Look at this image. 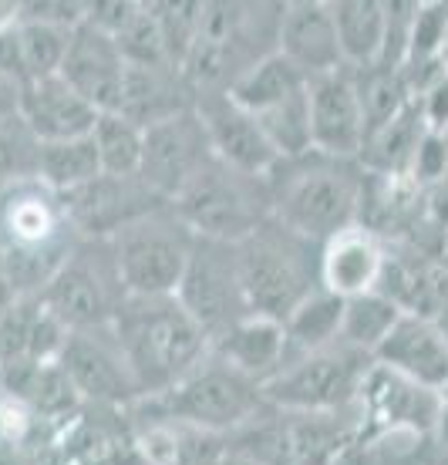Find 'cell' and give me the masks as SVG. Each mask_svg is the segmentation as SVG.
Segmentation results:
<instances>
[{
  "label": "cell",
  "mask_w": 448,
  "mask_h": 465,
  "mask_svg": "<svg viewBox=\"0 0 448 465\" xmlns=\"http://www.w3.org/2000/svg\"><path fill=\"white\" fill-rule=\"evenodd\" d=\"M78 240L61 193L41 179L4 183V301L41 297Z\"/></svg>",
  "instance_id": "1"
},
{
  "label": "cell",
  "mask_w": 448,
  "mask_h": 465,
  "mask_svg": "<svg viewBox=\"0 0 448 465\" xmlns=\"http://www.w3.org/2000/svg\"><path fill=\"white\" fill-rule=\"evenodd\" d=\"M368 186L371 173L361 159H337L314 149L300 159H284L274 169V216L317 243H327L361 223Z\"/></svg>",
  "instance_id": "2"
},
{
  "label": "cell",
  "mask_w": 448,
  "mask_h": 465,
  "mask_svg": "<svg viewBox=\"0 0 448 465\" xmlns=\"http://www.w3.org/2000/svg\"><path fill=\"white\" fill-rule=\"evenodd\" d=\"M115 334L135 371L142 398L162 395L183 381L213 351V341L179 297H128L115 317Z\"/></svg>",
  "instance_id": "3"
},
{
  "label": "cell",
  "mask_w": 448,
  "mask_h": 465,
  "mask_svg": "<svg viewBox=\"0 0 448 465\" xmlns=\"http://www.w3.org/2000/svg\"><path fill=\"white\" fill-rule=\"evenodd\" d=\"M266 405L270 401L264 384L233 368L216 351H209L175 388L135 401L128 415L132 421H175V425H195L230 435L246 421H254Z\"/></svg>",
  "instance_id": "4"
},
{
  "label": "cell",
  "mask_w": 448,
  "mask_h": 465,
  "mask_svg": "<svg viewBox=\"0 0 448 465\" xmlns=\"http://www.w3.org/2000/svg\"><path fill=\"white\" fill-rule=\"evenodd\" d=\"M321 250L324 243L297 232L276 216L256 226L240 243L250 311L287 321L300 303L324 287Z\"/></svg>",
  "instance_id": "5"
},
{
  "label": "cell",
  "mask_w": 448,
  "mask_h": 465,
  "mask_svg": "<svg viewBox=\"0 0 448 465\" xmlns=\"http://www.w3.org/2000/svg\"><path fill=\"white\" fill-rule=\"evenodd\" d=\"M173 206L183 213L195 236L243 243L256 226L274 216V193L264 175H250L223 159H213L173 199Z\"/></svg>",
  "instance_id": "6"
},
{
  "label": "cell",
  "mask_w": 448,
  "mask_h": 465,
  "mask_svg": "<svg viewBox=\"0 0 448 465\" xmlns=\"http://www.w3.org/2000/svg\"><path fill=\"white\" fill-rule=\"evenodd\" d=\"M128 287L112 240L81 236L65 267L55 273L41 301L68 331L112 327L128 303Z\"/></svg>",
  "instance_id": "7"
},
{
  "label": "cell",
  "mask_w": 448,
  "mask_h": 465,
  "mask_svg": "<svg viewBox=\"0 0 448 465\" xmlns=\"http://www.w3.org/2000/svg\"><path fill=\"white\" fill-rule=\"evenodd\" d=\"M112 246L132 297H173L189 267L195 230L173 203H165L115 232Z\"/></svg>",
  "instance_id": "8"
},
{
  "label": "cell",
  "mask_w": 448,
  "mask_h": 465,
  "mask_svg": "<svg viewBox=\"0 0 448 465\" xmlns=\"http://www.w3.org/2000/svg\"><path fill=\"white\" fill-rule=\"evenodd\" d=\"M371 368L374 354L334 341L327 348L290 361L274 381L264 384V391L266 401L284 411H344L357 405Z\"/></svg>",
  "instance_id": "9"
},
{
  "label": "cell",
  "mask_w": 448,
  "mask_h": 465,
  "mask_svg": "<svg viewBox=\"0 0 448 465\" xmlns=\"http://www.w3.org/2000/svg\"><path fill=\"white\" fill-rule=\"evenodd\" d=\"M175 297L203 324L209 341H216L219 334L246 321L254 311H250L246 280H243L240 243L195 236L193 256Z\"/></svg>",
  "instance_id": "10"
},
{
  "label": "cell",
  "mask_w": 448,
  "mask_h": 465,
  "mask_svg": "<svg viewBox=\"0 0 448 465\" xmlns=\"http://www.w3.org/2000/svg\"><path fill=\"white\" fill-rule=\"evenodd\" d=\"M58 364L78 388V395L92 405L132 408L135 401H142V388H138L115 327L68 331Z\"/></svg>",
  "instance_id": "11"
},
{
  "label": "cell",
  "mask_w": 448,
  "mask_h": 465,
  "mask_svg": "<svg viewBox=\"0 0 448 465\" xmlns=\"http://www.w3.org/2000/svg\"><path fill=\"white\" fill-rule=\"evenodd\" d=\"M216 159L213 139H209L206 118L199 108L165 118L159 125L145 128V155H142V179L159 196L173 203L195 173H203Z\"/></svg>",
  "instance_id": "12"
},
{
  "label": "cell",
  "mask_w": 448,
  "mask_h": 465,
  "mask_svg": "<svg viewBox=\"0 0 448 465\" xmlns=\"http://www.w3.org/2000/svg\"><path fill=\"white\" fill-rule=\"evenodd\" d=\"M65 210L81 236H98V240H112L115 232L132 226L135 220L149 216L152 210L165 206L169 199L159 196L155 189L138 175H112L102 173L92 183L61 193Z\"/></svg>",
  "instance_id": "13"
},
{
  "label": "cell",
  "mask_w": 448,
  "mask_h": 465,
  "mask_svg": "<svg viewBox=\"0 0 448 465\" xmlns=\"http://www.w3.org/2000/svg\"><path fill=\"white\" fill-rule=\"evenodd\" d=\"M445 405V391L425 388V384L408 381L404 374L391 371L374 361L368 371L361 395H357V411H361V431H418L425 439H435L438 415Z\"/></svg>",
  "instance_id": "14"
},
{
  "label": "cell",
  "mask_w": 448,
  "mask_h": 465,
  "mask_svg": "<svg viewBox=\"0 0 448 465\" xmlns=\"http://www.w3.org/2000/svg\"><path fill=\"white\" fill-rule=\"evenodd\" d=\"M311 125L314 149L337 159H361L368 142V118L351 64L311 78Z\"/></svg>",
  "instance_id": "15"
},
{
  "label": "cell",
  "mask_w": 448,
  "mask_h": 465,
  "mask_svg": "<svg viewBox=\"0 0 448 465\" xmlns=\"http://www.w3.org/2000/svg\"><path fill=\"white\" fill-rule=\"evenodd\" d=\"M4 108H17V115L35 128L41 142L85 139L102 118V112L81 92H75L61 74L27 84L4 82Z\"/></svg>",
  "instance_id": "16"
},
{
  "label": "cell",
  "mask_w": 448,
  "mask_h": 465,
  "mask_svg": "<svg viewBox=\"0 0 448 465\" xmlns=\"http://www.w3.org/2000/svg\"><path fill=\"white\" fill-rule=\"evenodd\" d=\"M128 64L122 47L112 35H105L92 24L75 27L61 64V78L81 92L98 112H118L122 108V94L128 82Z\"/></svg>",
  "instance_id": "17"
},
{
  "label": "cell",
  "mask_w": 448,
  "mask_h": 465,
  "mask_svg": "<svg viewBox=\"0 0 448 465\" xmlns=\"http://www.w3.org/2000/svg\"><path fill=\"white\" fill-rule=\"evenodd\" d=\"M199 112L206 118L216 159L230 163L233 169L270 179L276 165L284 163L276 145L266 135V128L260 125V118L236 105L230 94H206L199 102Z\"/></svg>",
  "instance_id": "18"
},
{
  "label": "cell",
  "mask_w": 448,
  "mask_h": 465,
  "mask_svg": "<svg viewBox=\"0 0 448 465\" xmlns=\"http://www.w3.org/2000/svg\"><path fill=\"white\" fill-rule=\"evenodd\" d=\"M388 250L378 232L357 223L351 230L331 236L321 250V280L324 287L341 293L344 301L361 293L381 291L388 277Z\"/></svg>",
  "instance_id": "19"
},
{
  "label": "cell",
  "mask_w": 448,
  "mask_h": 465,
  "mask_svg": "<svg viewBox=\"0 0 448 465\" xmlns=\"http://www.w3.org/2000/svg\"><path fill=\"white\" fill-rule=\"evenodd\" d=\"M374 361L414 384H425L435 391L448 388V334L425 314L404 311Z\"/></svg>",
  "instance_id": "20"
},
{
  "label": "cell",
  "mask_w": 448,
  "mask_h": 465,
  "mask_svg": "<svg viewBox=\"0 0 448 465\" xmlns=\"http://www.w3.org/2000/svg\"><path fill=\"white\" fill-rule=\"evenodd\" d=\"M276 51H284L307 78L344 68V47L324 0H287L280 17Z\"/></svg>",
  "instance_id": "21"
},
{
  "label": "cell",
  "mask_w": 448,
  "mask_h": 465,
  "mask_svg": "<svg viewBox=\"0 0 448 465\" xmlns=\"http://www.w3.org/2000/svg\"><path fill=\"white\" fill-rule=\"evenodd\" d=\"M199 108V92L179 64H132L128 68L122 108L142 128H152L183 112Z\"/></svg>",
  "instance_id": "22"
},
{
  "label": "cell",
  "mask_w": 448,
  "mask_h": 465,
  "mask_svg": "<svg viewBox=\"0 0 448 465\" xmlns=\"http://www.w3.org/2000/svg\"><path fill=\"white\" fill-rule=\"evenodd\" d=\"M71 35L75 31L55 27V24H35V21L4 24V31H0L4 82L27 84V82H37V78L61 74Z\"/></svg>",
  "instance_id": "23"
},
{
  "label": "cell",
  "mask_w": 448,
  "mask_h": 465,
  "mask_svg": "<svg viewBox=\"0 0 448 465\" xmlns=\"http://www.w3.org/2000/svg\"><path fill=\"white\" fill-rule=\"evenodd\" d=\"M213 351L260 384L274 381L276 374L290 364L287 327H284V321H274V317L264 314H250L246 321L230 327L226 334H219L213 341Z\"/></svg>",
  "instance_id": "24"
},
{
  "label": "cell",
  "mask_w": 448,
  "mask_h": 465,
  "mask_svg": "<svg viewBox=\"0 0 448 465\" xmlns=\"http://www.w3.org/2000/svg\"><path fill=\"white\" fill-rule=\"evenodd\" d=\"M68 327L45 307L41 297L4 301V364L58 361Z\"/></svg>",
  "instance_id": "25"
},
{
  "label": "cell",
  "mask_w": 448,
  "mask_h": 465,
  "mask_svg": "<svg viewBox=\"0 0 448 465\" xmlns=\"http://www.w3.org/2000/svg\"><path fill=\"white\" fill-rule=\"evenodd\" d=\"M428 132H435V128L428 122L422 98L414 94L412 102L391 118L388 125L378 128V132L364 142L361 163H364L368 173H378V175H394V179H398V175H408L412 173L414 155L422 149V142L428 139Z\"/></svg>",
  "instance_id": "26"
},
{
  "label": "cell",
  "mask_w": 448,
  "mask_h": 465,
  "mask_svg": "<svg viewBox=\"0 0 448 465\" xmlns=\"http://www.w3.org/2000/svg\"><path fill=\"white\" fill-rule=\"evenodd\" d=\"M307 88H311V78L284 51H270L266 58L256 61L254 68L233 84L230 98L236 105L246 108V112L260 115V112L280 105V102H287V98L307 92Z\"/></svg>",
  "instance_id": "27"
},
{
  "label": "cell",
  "mask_w": 448,
  "mask_h": 465,
  "mask_svg": "<svg viewBox=\"0 0 448 465\" xmlns=\"http://www.w3.org/2000/svg\"><path fill=\"white\" fill-rule=\"evenodd\" d=\"M347 64H378L384 47V7L381 0H327Z\"/></svg>",
  "instance_id": "28"
},
{
  "label": "cell",
  "mask_w": 448,
  "mask_h": 465,
  "mask_svg": "<svg viewBox=\"0 0 448 465\" xmlns=\"http://www.w3.org/2000/svg\"><path fill=\"white\" fill-rule=\"evenodd\" d=\"M344 311L347 301L341 293L321 287L317 293H311L307 301L300 303L297 311L284 321L290 338V361H297L300 354L321 351L334 341H341V327H344Z\"/></svg>",
  "instance_id": "29"
},
{
  "label": "cell",
  "mask_w": 448,
  "mask_h": 465,
  "mask_svg": "<svg viewBox=\"0 0 448 465\" xmlns=\"http://www.w3.org/2000/svg\"><path fill=\"white\" fill-rule=\"evenodd\" d=\"M404 307L391 293L371 291L361 297H351L344 311V327H341V341L351 348L364 351V354H378L394 324L402 321Z\"/></svg>",
  "instance_id": "30"
},
{
  "label": "cell",
  "mask_w": 448,
  "mask_h": 465,
  "mask_svg": "<svg viewBox=\"0 0 448 465\" xmlns=\"http://www.w3.org/2000/svg\"><path fill=\"white\" fill-rule=\"evenodd\" d=\"M102 155L95 149V139H65V142H45L41 152V173L37 179L47 183L55 193H71V189L92 183L95 175H102Z\"/></svg>",
  "instance_id": "31"
},
{
  "label": "cell",
  "mask_w": 448,
  "mask_h": 465,
  "mask_svg": "<svg viewBox=\"0 0 448 465\" xmlns=\"http://www.w3.org/2000/svg\"><path fill=\"white\" fill-rule=\"evenodd\" d=\"M95 149L102 155V169L112 175H138L145 155V128L125 112H102L92 132Z\"/></svg>",
  "instance_id": "32"
},
{
  "label": "cell",
  "mask_w": 448,
  "mask_h": 465,
  "mask_svg": "<svg viewBox=\"0 0 448 465\" xmlns=\"http://www.w3.org/2000/svg\"><path fill=\"white\" fill-rule=\"evenodd\" d=\"M260 125L266 128L270 142L276 145L280 159H300L314 152V125H311V94L300 92L280 105L260 112Z\"/></svg>",
  "instance_id": "33"
},
{
  "label": "cell",
  "mask_w": 448,
  "mask_h": 465,
  "mask_svg": "<svg viewBox=\"0 0 448 465\" xmlns=\"http://www.w3.org/2000/svg\"><path fill=\"white\" fill-rule=\"evenodd\" d=\"M206 4L209 0H149V14L159 24L169 58L173 64L183 68L189 51L195 47L203 35V21H206Z\"/></svg>",
  "instance_id": "34"
},
{
  "label": "cell",
  "mask_w": 448,
  "mask_h": 465,
  "mask_svg": "<svg viewBox=\"0 0 448 465\" xmlns=\"http://www.w3.org/2000/svg\"><path fill=\"white\" fill-rule=\"evenodd\" d=\"M41 152L45 142L35 135L17 108H0V159H4V183L37 179L41 173Z\"/></svg>",
  "instance_id": "35"
},
{
  "label": "cell",
  "mask_w": 448,
  "mask_h": 465,
  "mask_svg": "<svg viewBox=\"0 0 448 465\" xmlns=\"http://www.w3.org/2000/svg\"><path fill=\"white\" fill-rule=\"evenodd\" d=\"M381 7H384V47H381L378 64L404 68L425 0H381Z\"/></svg>",
  "instance_id": "36"
},
{
  "label": "cell",
  "mask_w": 448,
  "mask_h": 465,
  "mask_svg": "<svg viewBox=\"0 0 448 465\" xmlns=\"http://www.w3.org/2000/svg\"><path fill=\"white\" fill-rule=\"evenodd\" d=\"M35 21L55 27H81L85 24V0H4V24Z\"/></svg>",
  "instance_id": "37"
},
{
  "label": "cell",
  "mask_w": 448,
  "mask_h": 465,
  "mask_svg": "<svg viewBox=\"0 0 448 465\" xmlns=\"http://www.w3.org/2000/svg\"><path fill=\"white\" fill-rule=\"evenodd\" d=\"M122 54H125L128 64H173L169 58V47H165V37H162L159 24L149 14V7L138 14L135 24H128L125 31L115 37Z\"/></svg>",
  "instance_id": "38"
},
{
  "label": "cell",
  "mask_w": 448,
  "mask_h": 465,
  "mask_svg": "<svg viewBox=\"0 0 448 465\" xmlns=\"http://www.w3.org/2000/svg\"><path fill=\"white\" fill-rule=\"evenodd\" d=\"M145 11L135 0H85V24H92L105 35L118 37L128 24L138 21V14Z\"/></svg>",
  "instance_id": "39"
},
{
  "label": "cell",
  "mask_w": 448,
  "mask_h": 465,
  "mask_svg": "<svg viewBox=\"0 0 448 465\" xmlns=\"http://www.w3.org/2000/svg\"><path fill=\"white\" fill-rule=\"evenodd\" d=\"M448 175V135L445 132H428V139L422 142V149L414 155L412 173L408 179L418 186H432L438 179Z\"/></svg>",
  "instance_id": "40"
},
{
  "label": "cell",
  "mask_w": 448,
  "mask_h": 465,
  "mask_svg": "<svg viewBox=\"0 0 448 465\" xmlns=\"http://www.w3.org/2000/svg\"><path fill=\"white\" fill-rule=\"evenodd\" d=\"M219 465H260V462H256V459H250V455L233 452V449H230V455H226V459H223Z\"/></svg>",
  "instance_id": "41"
},
{
  "label": "cell",
  "mask_w": 448,
  "mask_h": 465,
  "mask_svg": "<svg viewBox=\"0 0 448 465\" xmlns=\"http://www.w3.org/2000/svg\"><path fill=\"white\" fill-rule=\"evenodd\" d=\"M135 4H142V7H149V0H135Z\"/></svg>",
  "instance_id": "42"
},
{
  "label": "cell",
  "mask_w": 448,
  "mask_h": 465,
  "mask_svg": "<svg viewBox=\"0 0 448 465\" xmlns=\"http://www.w3.org/2000/svg\"><path fill=\"white\" fill-rule=\"evenodd\" d=\"M284 4H287V0H284Z\"/></svg>",
  "instance_id": "43"
}]
</instances>
